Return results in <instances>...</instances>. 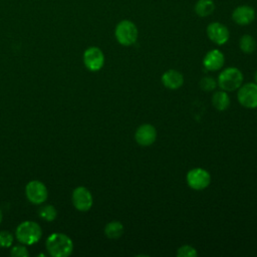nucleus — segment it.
I'll return each mask as SVG.
<instances>
[{
	"mask_svg": "<svg viewBox=\"0 0 257 257\" xmlns=\"http://www.w3.org/2000/svg\"><path fill=\"white\" fill-rule=\"evenodd\" d=\"M46 249L53 257H66L71 254L73 243L68 236L62 233H53L46 240Z\"/></svg>",
	"mask_w": 257,
	"mask_h": 257,
	"instance_id": "f257e3e1",
	"label": "nucleus"
},
{
	"mask_svg": "<svg viewBox=\"0 0 257 257\" xmlns=\"http://www.w3.org/2000/svg\"><path fill=\"white\" fill-rule=\"evenodd\" d=\"M41 237L40 226L33 221H25L16 228V238L24 245H32L39 241Z\"/></svg>",
	"mask_w": 257,
	"mask_h": 257,
	"instance_id": "f03ea898",
	"label": "nucleus"
},
{
	"mask_svg": "<svg viewBox=\"0 0 257 257\" xmlns=\"http://www.w3.org/2000/svg\"><path fill=\"white\" fill-rule=\"evenodd\" d=\"M243 82V74L236 67H228L224 69L218 76V85L222 90L234 91L241 86Z\"/></svg>",
	"mask_w": 257,
	"mask_h": 257,
	"instance_id": "7ed1b4c3",
	"label": "nucleus"
},
{
	"mask_svg": "<svg viewBox=\"0 0 257 257\" xmlns=\"http://www.w3.org/2000/svg\"><path fill=\"white\" fill-rule=\"evenodd\" d=\"M138 28L131 20H121L115 26V38L123 46L133 45L138 39Z\"/></svg>",
	"mask_w": 257,
	"mask_h": 257,
	"instance_id": "20e7f679",
	"label": "nucleus"
},
{
	"mask_svg": "<svg viewBox=\"0 0 257 257\" xmlns=\"http://www.w3.org/2000/svg\"><path fill=\"white\" fill-rule=\"evenodd\" d=\"M210 174L204 169L195 168L187 174V183L194 190H204L210 185Z\"/></svg>",
	"mask_w": 257,
	"mask_h": 257,
	"instance_id": "39448f33",
	"label": "nucleus"
},
{
	"mask_svg": "<svg viewBox=\"0 0 257 257\" xmlns=\"http://www.w3.org/2000/svg\"><path fill=\"white\" fill-rule=\"evenodd\" d=\"M27 199L33 204H42L46 201L48 191L46 186L40 181H30L25 188Z\"/></svg>",
	"mask_w": 257,
	"mask_h": 257,
	"instance_id": "423d86ee",
	"label": "nucleus"
},
{
	"mask_svg": "<svg viewBox=\"0 0 257 257\" xmlns=\"http://www.w3.org/2000/svg\"><path fill=\"white\" fill-rule=\"evenodd\" d=\"M238 100L247 108L257 107V84L248 82L239 87Z\"/></svg>",
	"mask_w": 257,
	"mask_h": 257,
	"instance_id": "0eeeda50",
	"label": "nucleus"
},
{
	"mask_svg": "<svg viewBox=\"0 0 257 257\" xmlns=\"http://www.w3.org/2000/svg\"><path fill=\"white\" fill-rule=\"evenodd\" d=\"M91 193L85 187H77L72 192V204L80 212L88 211L92 206Z\"/></svg>",
	"mask_w": 257,
	"mask_h": 257,
	"instance_id": "6e6552de",
	"label": "nucleus"
},
{
	"mask_svg": "<svg viewBox=\"0 0 257 257\" xmlns=\"http://www.w3.org/2000/svg\"><path fill=\"white\" fill-rule=\"evenodd\" d=\"M83 62L87 69L91 71H97L104 64V55L98 47L91 46L84 51Z\"/></svg>",
	"mask_w": 257,
	"mask_h": 257,
	"instance_id": "1a4fd4ad",
	"label": "nucleus"
},
{
	"mask_svg": "<svg viewBox=\"0 0 257 257\" xmlns=\"http://www.w3.org/2000/svg\"><path fill=\"white\" fill-rule=\"evenodd\" d=\"M207 35L209 39L217 45H223L229 40L228 28L220 22H212L207 27Z\"/></svg>",
	"mask_w": 257,
	"mask_h": 257,
	"instance_id": "9d476101",
	"label": "nucleus"
},
{
	"mask_svg": "<svg viewBox=\"0 0 257 257\" xmlns=\"http://www.w3.org/2000/svg\"><path fill=\"white\" fill-rule=\"evenodd\" d=\"M136 142L143 147L151 146L155 143L157 139V131L154 125L150 123H145L140 125L135 134Z\"/></svg>",
	"mask_w": 257,
	"mask_h": 257,
	"instance_id": "9b49d317",
	"label": "nucleus"
},
{
	"mask_svg": "<svg viewBox=\"0 0 257 257\" xmlns=\"http://www.w3.org/2000/svg\"><path fill=\"white\" fill-rule=\"evenodd\" d=\"M232 19L239 25H248L255 19V10L249 5H240L233 10Z\"/></svg>",
	"mask_w": 257,
	"mask_h": 257,
	"instance_id": "f8f14e48",
	"label": "nucleus"
},
{
	"mask_svg": "<svg viewBox=\"0 0 257 257\" xmlns=\"http://www.w3.org/2000/svg\"><path fill=\"white\" fill-rule=\"evenodd\" d=\"M225 62L224 54L218 49H212L206 53L203 59V65L206 69L211 71L219 70Z\"/></svg>",
	"mask_w": 257,
	"mask_h": 257,
	"instance_id": "ddd939ff",
	"label": "nucleus"
},
{
	"mask_svg": "<svg viewBox=\"0 0 257 257\" xmlns=\"http://www.w3.org/2000/svg\"><path fill=\"white\" fill-rule=\"evenodd\" d=\"M162 83L169 89H178L184 83V77L181 72L175 69H170L162 75Z\"/></svg>",
	"mask_w": 257,
	"mask_h": 257,
	"instance_id": "4468645a",
	"label": "nucleus"
},
{
	"mask_svg": "<svg viewBox=\"0 0 257 257\" xmlns=\"http://www.w3.org/2000/svg\"><path fill=\"white\" fill-rule=\"evenodd\" d=\"M212 104L216 109L220 111L227 109L230 105V97L227 94V91H216L212 96Z\"/></svg>",
	"mask_w": 257,
	"mask_h": 257,
	"instance_id": "2eb2a0df",
	"label": "nucleus"
},
{
	"mask_svg": "<svg viewBox=\"0 0 257 257\" xmlns=\"http://www.w3.org/2000/svg\"><path fill=\"white\" fill-rule=\"evenodd\" d=\"M194 10L198 16L207 17L214 12L215 4L213 0H198L195 4Z\"/></svg>",
	"mask_w": 257,
	"mask_h": 257,
	"instance_id": "dca6fc26",
	"label": "nucleus"
},
{
	"mask_svg": "<svg viewBox=\"0 0 257 257\" xmlns=\"http://www.w3.org/2000/svg\"><path fill=\"white\" fill-rule=\"evenodd\" d=\"M123 233V226L118 221H112L105 225L104 234L109 239H117Z\"/></svg>",
	"mask_w": 257,
	"mask_h": 257,
	"instance_id": "f3484780",
	"label": "nucleus"
},
{
	"mask_svg": "<svg viewBox=\"0 0 257 257\" xmlns=\"http://www.w3.org/2000/svg\"><path fill=\"white\" fill-rule=\"evenodd\" d=\"M239 47L244 53H252L256 49V41L251 35L244 34L239 40Z\"/></svg>",
	"mask_w": 257,
	"mask_h": 257,
	"instance_id": "a211bd4d",
	"label": "nucleus"
},
{
	"mask_svg": "<svg viewBox=\"0 0 257 257\" xmlns=\"http://www.w3.org/2000/svg\"><path fill=\"white\" fill-rule=\"evenodd\" d=\"M39 216L45 220V221H53L55 218H56V215H57V212L55 210V208L51 205H46V206H43L42 208H40L39 210Z\"/></svg>",
	"mask_w": 257,
	"mask_h": 257,
	"instance_id": "6ab92c4d",
	"label": "nucleus"
},
{
	"mask_svg": "<svg viewBox=\"0 0 257 257\" xmlns=\"http://www.w3.org/2000/svg\"><path fill=\"white\" fill-rule=\"evenodd\" d=\"M177 256L179 257H196L198 256L197 250L190 245H183L177 250Z\"/></svg>",
	"mask_w": 257,
	"mask_h": 257,
	"instance_id": "aec40b11",
	"label": "nucleus"
},
{
	"mask_svg": "<svg viewBox=\"0 0 257 257\" xmlns=\"http://www.w3.org/2000/svg\"><path fill=\"white\" fill-rule=\"evenodd\" d=\"M217 86V81L211 76H205L200 81V87L205 91L214 90Z\"/></svg>",
	"mask_w": 257,
	"mask_h": 257,
	"instance_id": "412c9836",
	"label": "nucleus"
},
{
	"mask_svg": "<svg viewBox=\"0 0 257 257\" xmlns=\"http://www.w3.org/2000/svg\"><path fill=\"white\" fill-rule=\"evenodd\" d=\"M13 243V236L8 231H0V247H9Z\"/></svg>",
	"mask_w": 257,
	"mask_h": 257,
	"instance_id": "4be33fe9",
	"label": "nucleus"
},
{
	"mask_svg": "<svg viewBox=\"0 0 257 257\" xmlns=\"http://www.w3.org/2000/svg\"><path fill=\"white\" fill-rule=\"evenodd\" d=\"M10 254L11 256H14V257H27L29 255L27 249L25 246H14L11 251H10Z\"/></svg>",
	"mask_w": 257,
	"mask_h": 257,
	"instance_id": "5701e85b",
	"label": "nucleus"
},
{
	"mask_svg": "<svg viewBox=\"0 0 257 257\" xmlns=\"http://www.w3.org/2000/svg\"><path fill=\"white\" fill-rule=\"evenodd\" d=\"M254 79H255V83L257 84V70L255 71V74H254Z\"/></svg>",
	"mask_w": 257,
	"mask_h": 257,
	"instance_id": "b1692460",
	"label": "nucleus"
},
{
	"mask_svg": "<svg viewBox=\"0 0 257 257\" xmlns=\"http://www.w3.org/2000/svg\"><path fill=\"white\" fill-rule=\"evenodd\" d=\"M2 211H1V209H0V223H1V221H2Z\"/></svg>",
	"mask_w": 257,
	"mask_h": 257,
	"instance_id": "393cba45",
	"label": "nucleus"
}]
</instances>
